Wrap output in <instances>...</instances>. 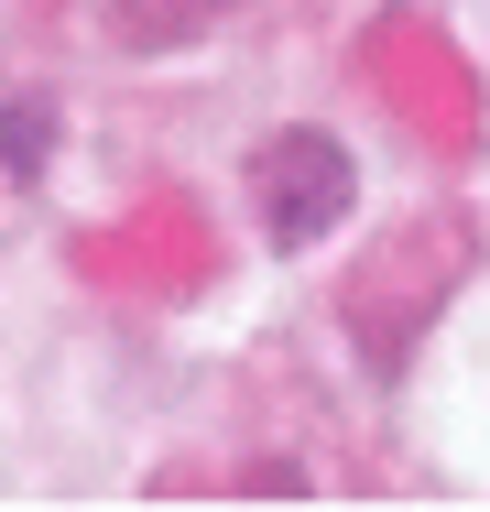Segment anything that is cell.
<instances>
[{
    "label": "cell",
    "instance_id": "obj_1",
    "mask_svg": "<svg viewBox=\"0 0 490 512\" xmlns=\"http://www.w3.org/2000/svg\"><path fill=\"white\" fill-rule=\"evenodd\" d=\"M251 197L273 218V240H327L349 218V197H360V175H349V153L327 131H273L251 153Z\"/></svg>",
    "mask_w": 490,
    "mask_h": 512
},
{
    "label": "cell",
    "instance_id": "obj_2",
    "mask_svg": "<svg viewBox=\"0 0 490 512\" xmlns=\"http://www.w3.org/2000/svg\"><path fill=\"white\" fill-rule=\"evenodd\" d=\"M0 153H11V175H33V164H44V109H33V99L0 109Z\"/></svg>",
    "mask_w": 490,
    "mask_h": 512
}]
</instances>
